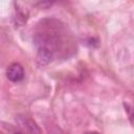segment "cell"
Returning a JSON list of instances; mask_svg holds the SVG:
<instances>
[{"label":"cell","instance_id":"cell-3","mask_svg":"<svg viewBox=\"0 0 134 134\" xmlns=\"http://www.w3.org/2000/svg\"><path fill=\"white\" fill-rule=\"evenodd\" d=\"M21 120H22L21 124L24 126V128H26L31 134H40V130H39V128L37 127V125H36L32 120L27 119V118H25V117H22Z\"/></svg>","mask_w":134,"mask_h":134},{"label":"cell","instance_id":"cell-4","mask_svg":"<svg viewBox=\"0 0 134 134\" xmlns=\"http://www.w3.org/2000/svg\"><path fill=\"white\" fill-rule=\"evenodd\" d=\"M125 106V110L128 112V115H129V118H130V121L132 122V108L129 104H124Z\"/></svg>","mask_w":134,"mask_h":134},{"label":"cell","instance_id":"cell-5","mask_svg":"<svg viewBox=\"0 0 134 134\" xmlns=\"http://www.w3.org/2000/svg\"><path fill=\"white\" fill-rule=\"evenodd\" d=\"M16 134H19V133H16Z\"/></svg>","mask_w":134,"mask_h":134},{"label":"cell","instance_id":"cell-2","mask_svg":"<svg viewBox=\"0 0 134 134\" xmlns=\"http://www.w3.org/2000/svg\"><path fill=\"white\" fill-rule=\"evenodd\" d=\"M54 52L45 47H38L37 48V62L41 66H45L49 64L53 59Z\"/></svg>","mask_w":134,"mask_h":134},{"label":"cell","instance_id":"cell-1","mask_svg":"<svg viewBox=\"0 0 134 134\" xmlns=\"http://www.w3.org/2000/svg\"><path fill=\"white\" fill-rule=\"evenodd\" d=\"M6 77L13 83H19L24 77V69L21 64L13 63L6 68Z\"/></svg>","mask_w":134,"mask_h":134}]
</instances>
